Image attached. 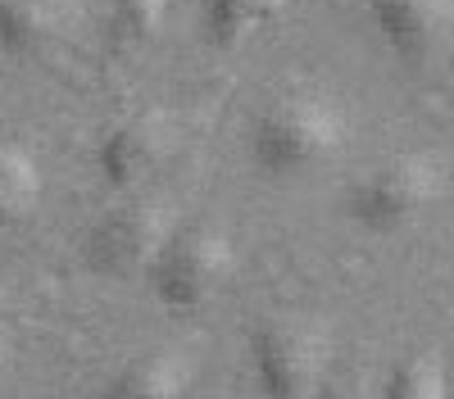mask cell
Listing matches in <instances>:
<instances>
[{
  "label": "cell",
  "mask_w": 454,
  "mask_h": 399,
  "mask_svg": "<svg viewBox=\"0 0 454 399\" xmlns=\"http://www.w3.org/2000/svg\"><path fill=\"white\" fill-rule=\"evenodd\" d=\"M382 399H450V377L441 368V358L413 354L391 372Z\"/></svg>",
  "instance_id": "13"
},
{
  "label": "cell",
  "mask_w": 454,
  "mask_h": 399,
  "mask_svg": "<svg viewBox=\"0 0 454 399\" xmlns=\"http://www.w3.org/2000/svg\"><path fill=\"white\" fill-rule=\"evenodd\" d=\"M87 0H0V50L36 59L78 32Z\"/></svg>",
  "instance_id": "8"
},
{
  "label": "cell",
  "mask_w": 454,
  "mask_h": 399,
  "mask_svg": "<svg viewBox=\"0 0 454 399\" xmlns=\"http://www.w3.org/2000/svg\"><path fill=\"white\" fill-rule=\"evenodd\" d=\"M42 200V164L23 145H0V232L19 227Z\"/></svg>",
  "instance_id": "11"
},
{
  "label": "cell",
  "mask_w": 454,
  "mask_h": 399,
  "mask_svg": "<svg viewBox=\"0 0 454 399\" xmlns=\"http://www.w3.org/2000/svg\"><path fill=\"white\" fill-rule=\"evenodd\" d=\"M10 358H14V326L5 322V313H0V372H5Z\"/></svg>",
  "instance_id": "14"
},
{
  "label": "cell",
  "mask_w": 454,
  "mask_h": 399,
  "mask_svg": "<svg viewBox=\"0 0 454 399\" xmlns=\"http://www.w3.org/2000/svg\"><path fill=\"white\" fill-rule=\"evenodd\" d=\"M168 23V0H114L109 5V42L114 50H145L160 42Z\"/></svg>",
  "instance_id": "12"
},
{
  "label": "cell",
  "mask_w": 454,
  "mask_h": 399,
  "mask_svg": "<svg viewBox=\"0 0 454 399\" xmlns=\"http://www.w3.org/2000/svg\"><path fill=\"white\" fill-rule=\"evenodd\" d=\"M450 399H454V390H450Z\"/></svg>",
  "instance_id": "15"
},
{
  "label": "cell",
  "mask_w": 454,
  "mask_h": 399,
  "mask_svg": "<svg viewBox=\"0 0 454 399\" xmlns=\"http://www.w3.org/2000/svg\"><path fill=\"white\" fill-rule=\"evenodd\" d=\"M450 191V159L436 150H404L350 181L346 213L364 232H400Z\"/></svg>",
  "instance_id": "2"
},
{
  "label": "cell",
  "mask_w": 454,
  "mask_h": 399,
  "mask_svg": "<svg viewBox=\"0 0 454 399\" xmlns=\"http://www.w3.org/2000/svg\"><path fill=\"white\" fill-rule=\"evenodd\" d=\"M186 386H192V358L177 349H150L123 363L96 399H182Z\"/></svg>",
  "instance_id": "9"
},
{
  "label": "cell",
  "mask_w": 454,
  "mask_h": 399,
  "mask_svg": "<svg viewBox=\"0 0 454 399\" xmlns=\"http://www.w3.org/2000/svg\"><path fill=\"white\" fill-rule=\"evenodd\" d=\"M232 277H237V241L209 223L173 227V236L150 264L155 300L173 313H196L214 304Z\"/></svg>",
  "instance_id": "3"
},
{
  "label": "cell",
  "mask_w": 454,
  "mask_h": 399,
  "mask_svg": "<svg viewBox=\"0 0 454 399\" xmlns=\"http://www.w3.org/2000/svg\"><path fill=\"white\" fill-rule=\"evenodd\" d=\"M291 10V0H205V36L218 50H237L250 36L269 32L282 23Z\"/></svg>",
  "instance_id": "10"
},
{
  "label": "cell",
  "mask_w": 454,
  "mask_h": 399,
  "mask_svg": "<svg viewBox=\"0 0 454 399\" xmlns=\"http://www.w3.org/2000/svg\"><path fill=\"white\" fill-rule=\"evenodd\" d=\"M372 23L404 64H432L454 46V0H372Z\"/></svg>",
  "instance_id": "7"
},
{
  "label": "cell",
  "mask_w": 454,
  "mask_h": 399,
  "mask_svg": "<svg viewBox=\"0 0 454 399\" xmlns=\"http://www.w3.org/2000/svg\"><path fill=\"white\" fill-rule=\"evenodd\" d=\"M350 141V114L336 96L318 87H286L254 114L250 150L254 164L273 177L314 173L336 159Z\"/></svg>",
  "instance_id": "1"
},
{
  "label": "cell",
  "mask_w": 454,
  "mask_h": 399,
  "mask_svg": "<svg viewBox=\"0 0 454 399\" xmlns=\"http://www.w3.org/2000/svg\"><path fill=\"white\" fill-rule=\"evenodd\" d=\"M332 363V332L318 318L282 313L254 326L250 368L263 399H309Z\"/></svg>",
  "instance_id": "4"
},
{
  "label": "cell",
  "mask_w": 454,
  "mask_h": 399,
  "mask_svg": "<svg viewBox=\"0 0 454 399\" xmlns=\"http://www.w3.org/2000/svg\"><path fill=\"white\" fill-rule=\"evenodd\" d=\"M173 227H177L173 204L155 196H132L96 218V227L87 232V264L109 277L150 272V264H155V254L173 236Z\"/></svg>",
  "instance_id": "5"
},
{
  "label": "cell",
  "mask_w": 454,
  "mask_h": 399,
  "mask_svg": "<svg viewBox=\"0 0 454 399\" xmlns=\"http://www.w3.org/2000/svg\"><path fill=\"white\" fill-rule=\"evenodd\" d=\"M177 150H182V119L164 104H150L119 119L100 136L96 164L109 187L132 191V187H145L150 177H160Z\"/></svg>",
  "instance_id": "6"
}]
</instances>
